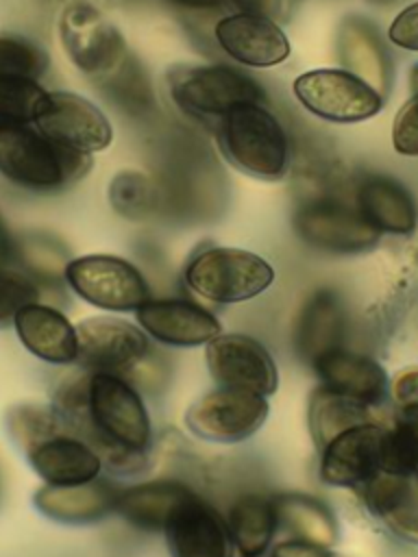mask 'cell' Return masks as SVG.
Masks as SVG:
<instances>
[{"mask_svg":"<svg viewBox=\"0 0 418 557\" xmlns=\"http://www.w3.org/2000/svg\"><path fill=\"white\" fill-rule=\"evenodd\" d=\"M54 409L118 472H139L152 440L144 400L126 379L107 372L67 376L54 389Z\"/></svg>","mask_w":418,"mask_h":557,"instance_id":"cell-1","label":"cell"},{"mask_svg":"<svg viewBox=\"0 0 418 557\" xmlns=\"http://www.w3.org/2000/svg\"><path fill=\"white\" fill-rule=\"evenodd\" d=\"M91 168V157L65 148L46 137L37 126L0 122V174L11 183L52 191L83 178Z\"/></svg>","mask_w":418,"mask_h":557,"instance_id":"cell-2","label":"cell"},{"mask_svg":"<svg viewBox=\"0 0 418 557\" xmlns=\"http://www.w3.org/2000/svg\"><path fill=\"white\" fill-rule=\"evenodd\" d=\"M216 135L222 154L239 172L261 181H276L287 172L290 141L266 102L237 104L218 120Z\"/></svg>","mask_w":418,"mask_h":557,"instance_id":"cell-3","label":"cell"},{"mask_svg":"<svg viewBox=\"0 0 418 557\" xmlns=\"http://www.w3.org/2000/svg\"><path fill=\"white\" fill-rule=\"evenodd\" d=\"M274 281L272 265L242 248L211 246L192 257L185 268V283L205 300L231 305L259 296Z\"/></svg>","mask_w":418,"mask_h":557,"instance_id":"cell-4","label":"cell"},{"mask_svg":"<svg viewBox=\"0 0 418 557\" xmlns=\"http://www.w3.org/2000/svg\"><path fill=\"white\" fill-rule=\"evenodd\" d=\"M174 104L194 117H216L246 102H266L263 87L231 65H185L168 74Z\"/></svg>","mask_w":418,"mask_h":557,"instance_id":"cell-5","label":"cell"},{"mask_svg":"<svg viewBox=\"0 0 418 557\" xmlns=\"http://www.w3.org/2000/svg\"><path fill=\"white\" fill-rule=\"evenodd\" d=\"M294 233L311 248L331 255H357L370 250L381 233L348 205L333 196H311L298 202L292 215Z\"/></svg>","mask_w":418,"mask_h":557,"instance_id":"cell-6","label":"cell"},{"mask_svg":"<svg viewBox=\"0 0 418 557\" xmlns=\"http://www.w3.org/2000/svg\"><path fill=\"white\" fill-rule=\"evenodd\" d=\"M298 102L320 120L355 124L374 117L383 109V94L348 70L318 67L294 81Z\"/></svg>","mask_w":418,"mask_h":557,"instance_id":"cell-7","label":"cell"},{"mask_svg":"<svg viewBox=\"0 0 418 557\" xmlns=\"http://www.w3.org/2000/svg\"><path fill=\"white\" fill-rule=\"evenodd\" d=\"M65 281L83 300L109 311H131L148 300V283L142 272L113 255L72 259L65 265Z\"/></svg>","mask_w":418,"mask_h":557,"instance_id":"cell-8","label":"cell"},{"mask_svg":"<svg viewBox=\"0 0 418 557\" xmlns=\"http://www.w3.org/2000/svg\"><path fill=\"white\" fill-rule=\"evenodd\" d=\"M59 35L67 59L91 78H102L126 57L118 26L89 2H72L63 9Z\"/></svg>","mask_w":418,"mask_h":557,"instance_id":"cell-9","label":"cell"},{"mask_svg":"<svg viewBox=\"0 0 418 557\" xmlns=\"http://www.w3.org/2000/svg\"><path fill=\"white\" fill-rule=\"evenodd\" d=\"M268 418L266 396L239 389H213L185 411L187 429L209 442L233 444L257 433Z\"/></svg>","mask_w":418,"mask_h":557,"instance_id":"cell-10","label":"cell"},{"mask_svg":"<svg viewBox=\"0 0 418 557\" xmlns=\"http://www.w3.org/2000/svg\"><path fill=\"white\" fill-rule=\"evenodd\" d=\"M213 381L226 389L270 396L279 385V372L268 348L244 333H220L205 348Z\"/></svg>","mask_w":418,"mask_h":557,"instance_id":"cell-11","label":"cell"},{"mask_svg":"<svg viewBox=\"0 0 418 557\" xmlns=\"http://www.w3.org/2000/svg\"><path fill=\"white\" fill-rule=\"evenodd\" d=\"M35 126L52 141L87 154L100 152L113 141L107 115L94 102L72 91H48L37 111Z\"/></svg>","mask_w":418,"mask_h":557,"instance_id":"cell-12","label":"cell"},{"mask_svg":"<svg viewBox=\"0 0 418 557\" xmlns=\"http://www.w3.org/2000/svg\"><path fill=\"white\" fill-rule=\"evenodd\" d=\"M76 335V361L89 372L126 376L150 355L146 331L118 318H87L78 322Z\"/></svg>","mask_w":418,"mask_h":557,"instance_id":"cell-13","label":"cell"},{"mask_svg":"<svg viewBox=\"0 0 418 557\" xmlns=\"http://www.w3.org/2000/svg\"><path fill=\"white\" fill-rule=\"evenodd\" d=\"M172 557H233L226 518L194 490L163 527Z\"/></svg>","mask_w":418,"mask_h":557,"instance_id":"cell-14","label":"cell"},{"mask_svg":"<svg viewBox=\"0 0 418 557\" xmlns=\"http://www.w3.org/2000/svg\"><path fill=\"white\" fill-rule=\"evenodd\" d=\"M388 429L379 422L357 424L335 435L320 459V479L329 485H364L383 470V448Z\"/></svg>","mask_w":418,"mask_h":557,"instance_id":"cell-15","label":"cell"},{"mask_svg":"<svg viewBox=\"0 0 418 557\" xmlns=\"http://www.w3.org/2000/svg\"><path fill=\"white\" fill-rule=\"evenodd\" d=\"M218 46L248 67L279 65L290 57V41L281 26L263 15L233 13L220 17L213 28Z\"/></svg>","mask_w":418,"mask_h":557,"instance_id":"cell-16","label":"cell"},{"mask_svg":"<svg viewBox=\"0 0 418 557\" xmlns=\"http://www.w3.org/2000/svg\"><path fill=\"white\" fill-rule=\"evenodd\" d=\"M135 318L150 337L170 346H200L220 335L218 318L192 300L148 298L135 309Z\"/></svg>","mask_w":418,"mask_h":557,"instance_id":"cell-17","label":"cell"},{"mask_svg":"<svg viewBox=\"0 0 418 557\" xmlns=\"http://www.w3.org/2000/svg\"><path fill=\"white\" fill-rule=\"evenodd\" d=\"M355 207L379 233L411 235L418 226L414 194L390 174H361L355 183Z\"/></svg>","mask_w":418,"mask_h":557,"instance_id":"cell-18","label":"cell"},{"mask_svg":"<svg viewBox=\"0 0 418 557\" xmlns=\"http://www.w3.org/2000/svg\"><path fill=\"white\" fill-rule=\"evenodd\" d=\"M30 468L50 485H76L100 476V455L67 426L26 450Z\"/></svg>","mask_w":418,"mask_h":557,"instance_id":"cell-19","label":"cell"},{"mask_svg":"<svg viewBox=\"0 0 418 557\" xmlns=\"http://www.w3.org/2000/svg\"><path fill=\"white\" fill-rule=\"evenodd\" d=\"M346 335V309L333 289H316L294 320V348L314 366L320 357L342 348Z\"/></svg>","mask_w":418,"mask_h":557,"instance_id":"cell-20","label":"cell"},{"mask_svg":"<svg viewBox=\"0 0 418 557\" xmlns=\"http://www.w3.org/2000/svg\"><path fill=\"white\" fill-rule=\"evenodd\" d=\"M120 487L104 479L76 485H41L35 492V507L50 520L65 524H87L115 511Z\"/></svg>","mask_w":418,"mask_h":557,"instance_id":"cell-21","label":"cell"},{"mask_svg":"<svg viewBox=\"0 0 418 557\" xmlns=\"http://www.w3.org/2000/svg\"><path fill=\"white\" fill-rule=\"evenodd\" d=\"M364 503L390 533L418 544V483L411 476L377 472L364 483Z\"/></svg>","mask_w":418,"mask_h":557,"instance_id":"cell-22","label":"cell"},{"mask_svg":"<svg viewBox=\"0 0 418 557\" xmlns=\"http://www.w3.org/2000/svg\"><path fill=\"white\" fill-rule=\"evenodd\" d=\"M337 57L344 70L385 96L392 81V61L372 22L359 15H346L337 30Z\"/></svg>","mask_w":418,"mask_h":557,"instance_id":"cell-23","label":"cell"},{"mask_svg":"<svg viewBox=\"0 0 418 557\" xmlns=\"http://www.w3.org/2000/svg\"><path fill=\"white\" fill-rule=\"evenodd\" d=\"M22 344L48 363H72L78 357L76 326L54 307L30 302L13 320Z\"/></svg>","mask_w":418,"mask_h":557,"instance_id":"cell-24","label":"cell"},{"mask_svg":"<svg viewBox=\"0 0 418 557\" xmlns=\"http://www.w3.org/2000/svg\"><path fill=\"white\" fill-rule=\"evenodd\" d=\"M311 368L324 387L348 398L377 405L388 394V374L372 357L337 348L320 357Z\"/></svg>","mask_w":418,"mask_h":557,"instance_id":"cell-25","label":"cell"},{"mask_svg":"<svg viewBox=\"0 0 418 557\" xmlns=\"http://www.w3.org/2000/svg\"><path fill=\"white\" fill-rule=\"evenodd\" d=\"M192 492L181 481H148L120 490L115 513L142 531H163L170 513Z\"/></svg>","mask_w":418,"mask_h":557,"instance_id":"cell-26","label":"cell"},{"mask_svg":"<svg viewBox=\"0 0 418 557\" xmlns=\"http://www.w3.org/2000/svg\"><path fill=\"white\" fill-rule=\"evenodd\" d=\"M226 524L242 557H261L279 529L276 500L263 494H244L231 505Z\"/></svg>","mask_w":418,"mask_h":557,"instance_id":"cell-27","label":"cell"},{"mask_svg":"<svg viewBox=\"0 0 418 557\" xmlns=\"http://www.w3.org/2000/svg\"><path fill=\"white\" fill-rule=\"evenodd\" d=\"M377 422L372 405L337 394L324 385L316 387L309 398V431L322 450L335 435L357 424Z\"/></svg>","mask_w":418,"mask_h":557,"instance_id":"cell-28","label":"cell"},{"mask_svg":"<svg viewBox=\"0 0 418 557\" xmlns=\"http://www.w3.org/2000/svg\"><path fill=\"white\" fill-rule=\"evenodd\" d=\"M279 527L294 533V540L311 542L331 548L337 542V522L331 509L307 494H283L276 496Z\"/></svg>","mask_w":418,"mask_h":557,"instance_id":"cell-29","label":"cell"},{"mask_svg":"<svg viewBox=\"0 0 418 557\" xmlns=\"http://www.w3.org/2000/svg\"><path fill=\"white\" fill-rule=\"evenodd\" d=\"M98 81L102 83L107 98L131 117H148L157 107L148 74L131 52Z\"/></svg>","mask_w":418,"mask_h":557,"instance_id":"cell-30","label":"cell"},{"mask_svg":"<svg viewBox=\"0 0 418 557\" xmlns=\"http://www.w3.org/2000/svg\"><path fill=\"white\" fill-rule=\"evenodd\" d=\"M109 202L126 220H146L161 209L157 183L142 172L124 170L109 183Z\"/></svg>","mask_w":418,"mask_h":557,"instance_id":"cell-31","label":"cell"},{"mask_svg":"<svg viewBox=\"0 0 418 557\" xmlns=\"http://www.w3.org/2000/svg\"><path fill=\"white\" fill-rule=\"evenodd\" d=\"M15 261L22 263V272L28 274L37 285L65 278V265L67 255L65 248L48 237V235H28L22 242H17V255Z\"/></svg>","mask_w":418,"mask_h":557,"instance_id":"cell-32","label":"cell"},{"mask_svg":"<svg viewBox=\"0 0 418 557\" xmlns=\"http://www.w3.org/2000/svg\"><path fill=\"white\" fill-rule=\"evenodd\" d=\"M46 94L35 78L0 74V122H35Z\"/></svg>","mask_w":418,"mask_h":557,"instance_id":"cell-33","label":"cell"},{"mask_svg":"<svg viewBox=\"0 0 418 557\" xmlns=\"http://www.w3.org/2000/svg\"><path fill=\"white\" fill-rule=\"evenodd\" d=\"M383 470L396 474H418V413L405 418L385 435Z\"/></svg>","mask_w":418,"mask_h":557,"instance_id":"cell-34","label":"cell"},{"mask_svg":"<svg viewBox=\"0 0 418 557\" xmlns=\"http://www.w3.org/2000/svg\"><path fill=\"white\" fill-rule=\"evenodd\" d=\"M48 70V54L24 37H0V74L39 78Z\"/></svg>","mask_w":418,"mask_h":557,"instance_id":"cell-35","label":"cell"},{"mask_svg":"<svg viewBox=\"0 0 418 557\" xmlns=\"http://www.w3.org/2000/svg\"><path fill=\"white\" fill-rule=\"evenodd\" d=\"M39 285L22 270H0V329L13 324L15 315L30 302H37Z\"/></svg>","mask_w":418,"mask_h":557,"instance_id":"cell-36","label":"cell"},{"mask_svg":"<svg viewBox=\"0 0 418 557\" xmlns=\"http://www.w3.org/2000/svg\"><path fill=\"white\" fill-rule=\"evenodd\" d=\"M409 87L411 96L392 122V146L398 154L418 157V63L409 70Z\"/></svg>","mask_w":418,"mask_h":557,"instance_id":"cell-37","label":"cell"},{"mask_svg":"<svg viewBox=\"0 0 418 557\" xmlns=\"http://www.w3.org/2000/svg\"><path fill=\"white\" fill-rule=\"evenodd\" d=\"M388 39L403 50L418 52V2H411L396 13L388 26Z\"/></svg>","mask_w":418,"mask_h":557,"instance_id":"cell-38","label":"cell"},{"mask_svg":"<svg viewBox=\"0 0 418 557\" xmlns=\"http://www.w3.org/2000/svg\"><path fill=\"white\" fill-rule=\"evenodd\" d=\"M396 405L405 413H418V368H405L392 383Z\"/></svg>","mask_w":418,"mask_h":557,"instance_id":"cell-39","label":"cell"},{"mask_svg":"<svg viewBox=\"0 0 418 557\" xmlns=\"http://www.w3.org/2000/svg\"><path fill=\"white\" fill-rule=\"evenodd\" d=\"M270 557H340L327 546L303 542V540H287L272 548Z\"/></svg>","mask_w":418,"mask_h":557,"instance_id":"cell-40","label":"cell"},{"mask_svg":"<svg viewBox=\"0 0 418 557\" xmlns=\"http://www.w3.org/2000/svg\"><path fill=\"white\" fill-rule=\"evenodd\" d=\"M229 4L235 7L237 13H253L276 20L279 15H283L287 0H229Z\"/></svg>","mask_w":418,"mask_h":557,"instance_id":"cell-41","label":"cell"},{"mask_svg":"<svg viewBox=\"0 0 418 557\" xmlns=\"http://www.w3.org/2000/svg\"><path fill=\"white\" fill-rule=\"evenodd\" d=\"M17 255V242L13 239L11 231L7 228L2 215H0V270L13 268Z\"/></svg>","mask_w":418,"mask_h":557,"instance_id":"cell-42","label":"cell"},{"mask_svg":"<svg viewBox=\"0 0 418 557\" xmlns=\"http://www.w3.org/2000/svg\"><path fill=\"white\" fill-rule=\"evenodd\" d=\"M170 2L183 9H194V11H209L222 4V0H170Z\"/></svg>","mask_w":418,"mask_h":557,"instance_id":"cell-43","label":"cell"},{"mask_svg":"<svg viewBox=\"0 0 418 557\" xmlns=\"http://www.w3.org/2000/svg\"><path fill=\"white\" fill-rule=\"evenodd\" d=\"M368 2H372V4H392L396 0H368Z\"/></svg>","mask_w":418,"mask_h":557,"instance_id":"cell-44","label":"cell"},{"mask_svg":"<svg viewBox=\"0 0 418 557\" xmlns=\"http://www.w3.org/2000/svg\"><path fill=\"white\" fill-rule=\"evenodd\" d=\"M0 494H2V483H0Z\"/></svg>","mask_w":418,"mask_h":557,"instance_id":"cell-45","label":"cell"}]
</instances>
